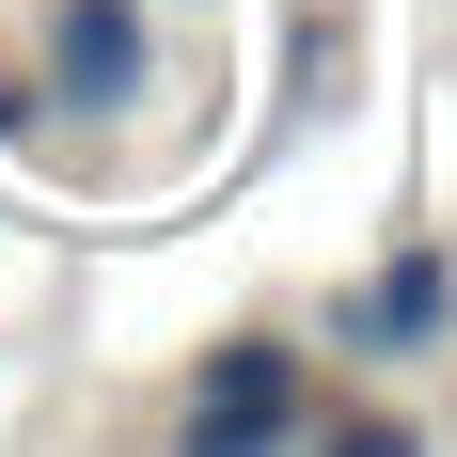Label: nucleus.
<instances>
[{
	"label": "nucleus",
	"mask_w": 457,
	"mask_h": 457,
	"mask_svg": "<svg viewBox=\"0 0 457 457\" xmlns=\"http://www.w3.org/2000/svg\"><path fill=\"white\" fill-rule=\"evenodd\" d=\"M189 442H284V426H300V378L269 363V347H221V363H205V395H189Z\"/></svg>",
	"instance_id": "1"
},
{
	"label": "nucleus",
	"mask_w": 457,
	"mask_h": 457,
	"mask_svg": "<svg viewBox=\"0 0 457 457\" xmlns=\"http://www.w3.org/2000/svg\"><path fill=\"white\" fill-rule=\"evenodd\" d=\"M426 331H442V269H395V284H363V300H347V347H426Z\"/></svg>",
	"instance_id": "2"
}]
</instances>
